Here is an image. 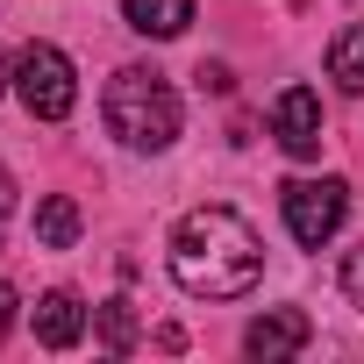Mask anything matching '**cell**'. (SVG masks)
Returning <instances> with one entry per match:
<instances>
[{
	"label": "cell",
	"instance_id": "6da1fadb",
	"mask_svg": "<svg viewBox=\"0 0 364 364\" xmlns=\"http://www.w3.org/2000/svg\"><path fill=\"white\" fill-rule=\"evenodd\" d=\"M264 272V243L236 208H193L171 229V279L193 300H243Z\"/></svg>",
	"mask_w": 364,
	"mask_h": 364
},
{
	"label": "cell",
	"instance_id": "7a4b0ae2",
	"mask_svg": "<svg viewBox=\"0 0 364 364\" xmlns=\"http://www.w3.org/2000/svg\"><path fill=\"white\" fill-rule=\"evenodd\" d=\"M100 114H107V136H122L129 150H171L178 143V93L164 86V72L150 65H122L100 93Z\"/></svg>",
	"mask_w": 364,
	"mask_h": 364
},
{
	"label": "cell",
	"instance_id": "3957f363",
	"mask_svg": "<svg viewBox=\"0 0 364 364\" xmlns=\"http://www.w3.org/2000/svg\"><path fill=\"white\" fill-rule=\"evenodd\" d=\"M15 100H22L36 122H65V114L79 107V72H72V58H65L58 43H29V50L15 58Z\"/></svg>",
	"mask_w": 364,
	"mask_h": 364
},
{
	"label": "cell",
	"instance_id": "277c9868",
	"mask_svg": "<svg viewBox=\"0 0 364 364\" xmlns=\"http://www.w3.org/2000/svg\"><path fill=\"white\" fill-rule=\"evenodd\" d=\"M279 208H286L293 243L321 250V243L343 229V215H350V186H343V178H293V186L279 193Z\"/></svg>",
	"mask_w": 364,
	"mask_h": 364
},
{
	"label": "cell",
	"instance_id": "5b68a950",
	"mask_svg": "<svg viewBox=\"0 0 364 364\" xmlns=\"http://www.w3.org/2000/svg\"><path fill=\"white\" fill-rule=\"evenodd\" d=\"M272 136H279L286 157H321V100H314V86H286L272 100Z\"/></svg>",
	"mask_w": 364,
	"mask_h": 364
},
{
	"label": "cell",
	"instance_id": "8992f818",
	"mask_svg": "<svg viewBox=\"0 0 364 364\" xmlns=\"http://www.w3.org/2000/svg\"><path fill=\"white\" fill-rule=\"evenodd\" d=\"M307 336H314V328H307V314H300V307H272V314H257V321L243 328V350H250V357H264V364H279V357H300V350H307Z\"/></svg>",
	"mask_w": 364,
	"mask_h": 364
},
{
	"label": "cell",
	"instance_id": "52a82bcc",
	"mask_svg": "<svg viewBox=\"0 0 364 364\" xmlns=\"http://www.w3.org/2000/svg\"><path fill=\"white\" fill-rule=\"evenodd\" d=\"M79 336H86L79 293H43V300H36V343H43V350H72Z\"/></svg>",
	"mask_w": 364,
	"mask_h": 364
},
{
	"label": "cell",
	"instance_id": "ba28073f",
	"mask_svg": "<svg viewBox=\"0 0 364 364\" xmlns=\"http://www.w3.org/2000/svg\"><path fill=\"white\" fill-rule=\"evenodd\" d=\"M122 15H129V29H136V36H157V43H164V36H186L193 0H129Z\"/></svg>",
	"mask_w": 364,
	"mask_h": 364
},
{
	"label": "cell",
	"instance_id": "9c48e42d",
	"mask_svg": "<svg viewBox=\"0 0 364 364\" xmlns=\"http://www.w3.org/2000/svg\"><path fill=\"white\" fill-rule=\"evenodd\" d=\"M79 229H86V215H79L72 193H50V200L36 208V243H43V250H72Z\"/></svg>",
	"mask_w": 364,
	"mask_h": 364
},
{
	"label": "cell",
	"instance_id": "30bf717a",
	"mask_svg": "<svg viewBox=\"0 0 364 364\" xmlns=\"http://www.w3.org/2000/svg\"><path fill=\"white\" fill-rule=\"evenodd\" d=\"M328 79H336L343 93H364V22L336 29V43H328Z\"/></svg>",
	"mask_w": 364,
	"mask_h": 364
},
{
	"label": "cell",
	"instance_id": "8fae6325",
	"mask_svg": "<svg viewBox=\"0 0 364 364\" xmlns=\"http://www.w3.org/2000/svg\"><path fill=\"white\" fill-rule=\"evenodd\" d=\"M93 328H100V343H107V350H136V307H129V300L93 307Z\"/></svg>",
	"mask_w": 364,
	"mask_h": 364
},
{
	"label": "cell",
	"instance_id": "7c38bea8",
	"mask_svg": "<svg viewBox=\"0 0 364 364\" xmlns=\"http://www.w3.org/2000/svg\"><path fill=\"white\" fill-rule=\"evenodd\" d=\"M343 293L357 300V314H364V243L350 250V264H343Z\"/></svg>",
	"mask_w": 364,
	"mask_h": 364
},
{
	"label": "cell",
	"instance_id": "4fadbf2b",
	"mask_svg": "<svg viewBox=\"0 0 364 364\" xmlns=\"http://www.w3.org/2000/svg\"><path fill=\"white\" fill-rule=\"evenodd\" d=\"M236 79H229V65H200V93H229Z\"/></svg>",
	"mask_w": 364,
	"mask_h": 364
},
{
	"label": "cell",
	"instance_id": "5bb4252c",
	"mask_svg": "<svg viewBox=\"0 0 364 364\" xmlns=\"http://www.w3.org/2000/svg\"><path fill=\"white\" fill-rule=\"evenodd\" d=\"M15 307H22V300H15V286L0 279V343H8V328H15Z\"/></svg>",
	"mask_w": 364,
	"mask_h": 364
},
{
	"label": "cell",
	"instance_id": "9a60e30c",
	"mask_svg": "<svg viewBox=\"0 0 364 364\" xmlns=\"http://www.w3.org/2000/svg\"><path fill=\"white\" fill-rule=\"evenodd\" d=\"M8 215H15V171L0 164V222H8Z\"/></svg>",
	"mask_w": 364,
	"mask_h": 364
},
{
	"label": "cell",
	"instance_id": "2e32d148",
	"mask_svg": "<svg viewBox=\"0 0 364 364\" xmlns=\"http://www.w3.org/2000/svg\"><path fill=\"white\" fill-rule=\"evenodd\" d=\"M8 86H15V65H8V58H0V93H8Z\"/></svg>",
	"mask_w": 364,
	"mask_h": 364
}]
</instances>
